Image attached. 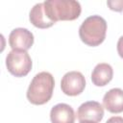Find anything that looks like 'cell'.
Masks as SVG:
<instances>
[{
	"mask_svg": "<svg viewBox=\"0 0 123 123\" xmlns=\"http://www.w3.org/2000/svg\"><path fill=\"white\" fill-rule=\"evenodd\" d=\"M55 80L51 73L42 71L37 73L31 81L27 89V99L33 105H44L52 97Z\"/></svg>",
	"mask_w": 123,
	"mask_h": 123,
	"instance_id": "1",
	"label": "cell"
},
{
	"mask_svg": "<svg viewBox=\"0 0 123 123\" xmlns=\"http://www.w3.org/2000/svg\"><path fill=\"white\" fill-rule=\"evenodd\" d=\"M43 4L48 18L55 23L60 20H75L82 12L80 3L75 0H48Z\"/></svg>",
	"mask_w": 123,
	"mask_h": 123,
	"instance_id": "2",
	"label": "cell"
},
{
	"mask_svg": "<svg viewBox=\"0 0 123 123\" xmlns=\"http://www.w3.org/2000/svg\"><path fill=\"white\" fill-rule=\"evenodd\" d=\"M107 22L100 15H91L86 18L79 28L81 40L91 47L100 45L106 38Z\"/></svg>",
	"mask_w": 123,
	"mask_h": 123,
	"instance_id": "3",
	"label": "cell"
},
{
	"mask_svg": "<svg viewBox=\"0 0 123 123\" xmlns=\"http://www.w3.org/2000/svg\"><path fill=\"white\" fill-rule=\"evenodd\" d=\"M32 59L27 51L12 50L6 57L8 71L15 77H24L32 69Z\"/></svg>",
	"mask_w": 123,
	"mask_h": 123,
	"instance_id": "4",
	"label": "cell"
},
{
	"mask_svg": "<svg viewBox=\"0 0 123 123\" xmlns=\"http://www.w3.org/2000/svg\"><path fill=\"white\" fill-rule=\"evenodd\" d=\"M86 87V79L79 71H69L65 73L61 81L62 91L68 96L81 94Z\"/></svg>",
	"mask_w": 123,
	"mask_h": 123,
	"instance_id": "5",
	"label": "cell"
},
{
	"mask_svg": "<svg viewBox=\"0 0 123 123\" xmlns=\"http://www.w3.org/2000/svg\"><path fill=\"white\" fill-rule=\"evenodd\" d=\"M9 44L12 50H29L34 44V35L26 28H15L9 36Z\"/></svg>",
	"mask_w": 123,
	"mask_h": 123,
	"instance_id": "6",
	"label": "cell"
},
{
	"mask_svg": "<svg viewBox=\"0 0 123 123\" xmlns=\"http://www.w3.org/2000/svg\"><path fill=\"white\" fill-rule=\"evenodd\" d=\"M77 117L80 121L90 120L98 123L104 117V108L96 101L85 102L78 108Z\"/></svg>",
	"mask_w": 123,
	"mask_h": 123,
	"instance_id": "7",
	"label": "cell"
},
{
	"mask_svg": "<svg viewBox=\"0 0 123 123\" xmlns=\"http://www.w3.org/2000/svg\"><path fill=\"white\" fill-rule=\"evenodd\" d=\"M104 108L111 113L123 111V89L115 87L110 89L103 97Z\"/></svg>",
	"mask_w": 123,
	"mask_h": 123,
	"instance_id": "8",
	"label": "cell"
},
{
	"mask_svg": "<svg viewBox=\"0 0 123 123\" xmlns=\"http://www.w3.org/2000/svg\"><path fill=\"white\" fill-rule=\"evenodd\" d=\"M50 120L51 123H74V110L65 103L57 104L50 111Z\"/></svg>",
	"mask_w": 123,
	"mask_h": 123,
	"instance_id": "9",
	"label": "cell"
},
{
	"mask_svg": "<svg viewBox=\"0 0 123 123\" xmlns=\"http://www.w3.org/2000/svg\"><path fill=\"white\" fill-rule=\"evenodd\" d=\"M113 77L112 67L106 62L98 63L91 73V81L96 86H107Z\"/></svg>",
	"mask_w": 123,
	"mask_h": 123,
	"instance_id": "10",
	"label": "cell"
},
{
	"mask_svg": "<svg viewBox=\"0 0 123 123\" xmlns=\"http://www.w3.org/2000/svg\"><path fill=\"white\" fill-rule=\"evenodd\" d=\"M29 19L31 21V23L39 29H47L52 27L55 22L51 21L44 10V4L42 3H37L36 4L32 10L30 11L29 13Z\"/></svg>",
	"mask_w": 123,
	"mask_h": 123,
	"instance_id": "11",
	"label": "cell"
},
{
	"mask_svg": "<svg viewBox=\"0 0 123 123\" xmlns=\"http://www.w3.org/2000/svg\"><path fill=\"white\" fill-rule=\"evenodd\" d=\"M107 5L110 10L114 12H123V0H109Z\"/></svg>",
	"mask_w": 123,
	"mask_h": 123,
	"instance_id": "12",
	"label": "cell"
},
{
	"mask_svg": "<svg viewBox=\"0 0 123 123\" xmlns=\"http://www.w3.org/2000/svg\"><path fill=\"white\" fill-rule=\"evenodd\" d=\"M117 53L121 59H123V36H121L117 41Z\"/></svg>",
	"mask_w": 123,
	"mask_h": 123,
	"instance_id": "13",
	"label": "cell"
},
{
	"mask_svg": "<svg viewBox=\"0 0 123 123\" xmlns=\"http://www.w3.org/2000/svg\"><path fill=\"white\" fill-rule=\"evenodd\" d=\"M106 123H123V117L121 116H112L107 120Z\"/></svg>",
	"mask_w": 123,
	"mask_h": 123,
	"instance_id": "14",
	"label": "cell"
},
{
	"mask_svg": "<svg viewBox=\"0 0 123 123\" xmlns=\"http://www.w3.org/2000/svg\"><path fill=\"white\" fill-rule=\"evenodd\" d=\"M80 123H97V122L90 121V120H83V121H80Z\"/></svg>",
	"mask_w": 123,
	"mask_h": 123,
	"instance_id": "15",
	"label": "cell"
}]
</instances>
